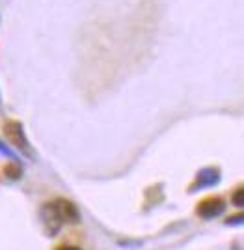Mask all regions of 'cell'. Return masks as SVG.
Here are the masks:
<instances>
[{
    "label": "cell",
    "mask_w": 244,
    "mask_h": 250,
    "mask_svg": "<svg viewBox=\"0 0 244 250\" xmlns=\"http://www.w3.org/2000/svg\"><path fill=\"white\" fill-rule=\"evenodd\" d=\"M39 215H41L43 229H45V233H47V235H51V237H53V235H56V233L62 229V226H64V220H62L60 213H58L56 202L43 204Z\"/></svg>",
    "instance_id": "2"
},
{
    "label": "cell",
    "mask_w": 244,
    "mask_h": 250,
    "mask_svg": "<svg viewBox=\"0 0 244 250\" xmlns=\"http://www.w3.org/2000/svg\"><path fill=\"white\" fill-rule=\"evenodd\" d=\"M225 224H243V215L239 213V215H235V217H229V219L225 220Z\"/></svg>",
    "instance_id": "8"
},
{
    "label": "cell",
    "mask_w": 244,
    "mask_h": 250,
    "mask_svg": "<svg viewBox=\"0 0 244 250\" xmlns=\"http://www.w3.org/2000/svg\"><path fill=\"white\" fill-rule=\"evenodd\" d=\"M56 250H82V249H78V247H73V245H62V247H58Z\"/></svg>",
    "instance_id": "9"
},
{
    "label": "cell",
    "mask_w": 244,
    "mask_h": 250,
    "mask_svg": "<svg viewBox=\"0 0 244 250\" xmlns=\"http://www.w3.org/2000/svg\"><path fill=\"white\" fill-rule=\"evenodd\" d=\"M56 208H58V213H60V217L64 222H78L80 219V215H78V209L75 206L73 202H69V200H56Z\"/></svg>",
    "instance_id": "5"
},
{
    "label": "cell",
    "mask_w": 244,
    "mask_h": 250,
    "mask_svg": "<svg viewBox=\"0 0 244 250\" xmlns=\"http://www.w3.org/2000/svg\"><path fill=\"white\" fill-rule=\"evenodd\" d=\"M231 204L237 206V208H243L244 206V188L243 187L235 188V192L231 194Z\"/></svg>",
    "instance_id": "7"
},
{
    "label": "cell",
    "mask_w": 244,
    "mask_h": 250,
    "mask_svg": "<svg viewBox=\"0 0 244 250\" xmlns=\"http://www.w3.org/2000/svg\"><path fill=\"white\" fill-rule=\"evenodd\" d=\"M220 181V170L218 168H203L198 172V176L194 179V183L190 185V192H196L198 188H205V187H212Z\"/></svg>",
    "instance_id": "4"
},
{
    "label": "cell",
    "mask_w": 244,
    "mask_h": 250,
    "mask_svg": "<svg viewBox=\"0 0 244 250\" xmlns=\"http://www.w3.org/2000/svg\"><path fill=\"white\" fill-rule=\"evenodd\" d=\"M2 176L6 177V179H10V181H17V179L22 176L21 165H19L17 161H10V163H6V165L2 167Z\"/></svg>",
    "instance_id": "6"
},
{
    "label": "cell",
    "mask_w": 244,
    "mask_h": 250,
    "mask_svg": "<svg viewBox=\"0 0 244 250\" xmlns=\"http://www.w3.org/2000/svg\"><path fill=\"white\" fill-rule=\"evenodd\" d=\"M224 209H225V204H224L222 198L218 196H209V198L202 200L198 204V215L203 217V219H216L218 215H222Z\"/></svg>",
    "instance_id": "3"
},
{
    "label": "cell",
    "mask_w": 244,
    "mask_h": 250,
    "mask_svg": "<svg viewBox=\"0 0 244 250\" xmlns=\"http://www.w3.org/2000/svg\"><path fill=\"white\" fill-rule=\"evenodd\" d=\"M4 135H6V138L10 140L11 146L17 147L24 157H28V159H34V157H36V151H34L30 140H28L26 135H24L22 124L15 122V120L6 122V124H4Z\"/></svg>",
    "instance_id": "1"
}]
</instances>
